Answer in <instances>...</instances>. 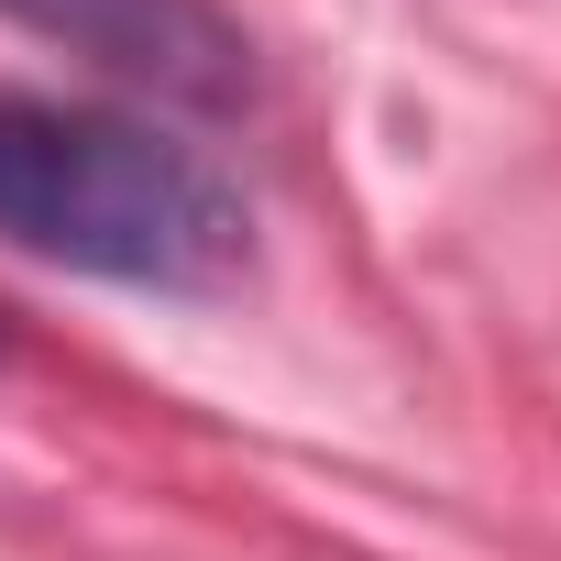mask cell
Instances as JSON below:
<instances>
[{"label": "cell", "mask_w": 561, "mask_h": 561, "mask_svg": "<svg viewBox=\"0 0 561 561\" xmlns=\"http://www.w3.org/2000/svg\"><path fill=\"white\" fill-rule=\"evenodd\" d=\"M0 23H23L34 45H56L165 111H242L253 100V34L220 0H0Z\"/></svg>", "instance_id": "7a4b0ae2"}, {"label": "cell", "mask_w": 561, "mask_h": 561, "mask_svg": "<svg viewBox=\"0 0 561 561\" xmlns=\"http://www.w3.org/2000/svg\"><path fill=\"white\" fill-rule=\"evenodd\" d=\"M0 242L144 298H231L253 275L242 187L198 144L89 100H0Z\"/></svg>", "instance_id": "6da1fadb"}]
</instances>
